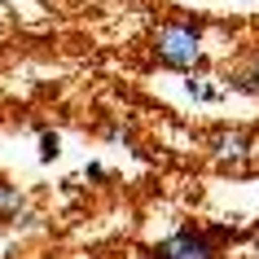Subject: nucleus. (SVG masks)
I'll list each match as a JSON object with an SVG mask.
<instances>
[{"instance_id":"nucleus-1","label":"nucleus","mask_w":259,"mask_h":259,"mask_svg":"<svg viewBox=\"0 0 259 259\" xmlns=\"http://www.w3.org/2000/svg\"><path fill=\"white\" fill-rule=\"evenodd\" d=\"M150 53L167 70H193L202 62V27L193 18H167L150 40Z\"/></svg>"},{"instance_id":"nucleus-2","label":"nucleus","mask_w":259,"mask_h":259,"mask_svg":"<svg viewBox=\"0 0 259 259\" xmlns=\"http://www.w3.org/2000/svg\"><path fill=\"white\" fill-rule=\"evenodd\" d=\"M233 246L229 224H180L171 237L154 246V259H220V250Z\"/></svg>"},{"instance_id":"nucleus-3","label":"nucleus","mask_w":259,"mask_h":259,"mask_svg":"<svg viewBox=\"0 0 259 259\" xmlns=\"http://www.w3.org/2000/svg\"><path fill=\"white\" fill-rule=\"evenodd\" d=\"M211 154L229 158V163H242L246 154H250V137H246L242 127H220L215 137H211Z\"/></svg>"},{"instance_id":"nucleus-5","label":"nucleus","mask_w":259,"mask_h":259,"mask_svg":"<svg viewBox=\"0 0 259 259\" xmlns=\"http://www.w3.org/2000/svg\"><path fill=\"white\" fill-rule=\"evenodd\" d=\"M18 206H22V198H18L5 180H0V220H9V215H18Z\"/></svg>"},{"instance_id":"nucleus-4","label":"nucleus","mask_w":259,"mask_h":259,"mask_svg":"<svg viewBox=\"0 0 259 259\" xmlns=\"http://www.w3.org/2000/svg\"><path fill=\"white\" fill-rule=\"evenodd\" d=\"M229 88H233V93H246V97H259V49L246 57L242 70H233V75H229Z\"/></svg>"},{"instance_id":"nucleus-6","label":"nucleus","mask_w":259,"mask_h":259,"mask_svg":"<svg viewBox=\"0 0 259 259\" xmlns=\"http://www.w3.org/2000/svg\"><path fill=\"white\" fill-rule=\"evenodd\" d=\"M57 150H62V141H57L53 132H44V137H40V158H44V163H53Z\"/></svg>"},{"instance_id":"nucleus-7","label":"nucleus","mask_w":259,"mask_h":259,"mask_svg":"<svg viewBox=\"0 0 259 259\" xmlns=\"http://www.w3.org/2000/svg\"><path fill=\"white\" fill-rule=\"evenodd\" d=\"M250 246H255V255H259V224L250 229Z\"/></svg>"},{"instance_id":"nucleus-8","label":"nucleus","mask_w":259,"mask_h":259,"mask_svg":"<svg viewBox=\"0 0 259 259\" xmlns=\"http://www.w3.org/2000/svg\"><path fill=\"white\" fill-rule=\"evenodd\" d=\"M242 5H250V0H242Z\"/></svg>"}]
</instances>
